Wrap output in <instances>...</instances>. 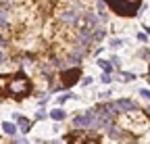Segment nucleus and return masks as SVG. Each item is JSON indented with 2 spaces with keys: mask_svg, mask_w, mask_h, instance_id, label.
Masks as SVG:
<instances>
[{
  "mask_svg": "<svg viewBox=\"0 0 150 144\" xmlns=\"http://www.w3.org/2000/svg\"><path fill=\"white\" fill-rule=\"evenodd\" d=\"M104 2L112 9V13L121 17H134L142 6V0H104Z\"/></svg>",
  "mask_w": 150,
  "mask_h": 144,
  "instance_id": "f257e3e1",
  "label": "nucleus"
},
{
  "mask_svg": "<svg viewBox=\"0 0 150 144\" xmlns=\"http://www.w3.org/2000/svg\"><path fill=\"white\" fill-rule=\"evenodd\" d=\"M6 90H8L13 96L21 98V96H27V94L31 92V82H29L23 73H17L15 77H11V79H8Z\"/></svg>",
  "mask_w": 150,
  "mask_h": 144,
  "instance_id": "f03ea898",
  "label": "nucleus"
},
{
  "mask_svg": "<svg viewBox=\"0 0 150 144\" xmlns=\"http://www.w3.org/2000/svg\"><path fill=\"white\" fill-rule=\"evenodd\" d=\"M73 125H75V128H79V130H94V128H98L96 111L90 109V111H86L83 115H77V117L73 119Z\"/></svg>",
  "mask_w": 150,
  "mask_h": 144,
  "instance_id": "7ed1b4c3",
  "label": "nucleus"
},
{
  "mask_svg": "<svg viewBox=\"0 0 150 144\" xmlns=\"http://www.w3.org/2000/svg\"><path fill=\"white\" fill-rule=\"evenodd\" d=\"M81 17H83V13H81L79 9H65V11L61 13V21H63L65 25H77V23L81 21Z\"/></svg>",
  "mask_w": 150,
  "mask_h": 144,
  "instance_id": "20e7f679",
  "label": "nucleus"
},
{
  "mask_svg": "<svg viewBox=\"0 0 150 144\" xmlns=\"http://www.w3.org/2000/svg\"><path fill=\"white\" fill-rule=\"evenodd\" d=\"M77 79H79V67L65 69L63 73H61V86H63V88H71Z\"/></svg>",
  "mask_w": 150,
  "mask_h": 144,
  "instance_id": "39448f33",
  "label": "nucleus"
},
{
  "mask_svg": "<svg viewBox=\"0 0 150 144\" xmlns=\"http://www.w3.org/2000/svg\"><path fill=\"white\" fill-rule=\"evenodd\" d=\"M92 42H94L92 29H88V27H79V33H77V46H81V48H88Z\"/></svg>",
  "mask_w": 150,
  "mask_h": 144,
  "instance_id": "423d86ee",
  "label": "nucleus"
},
{
  "mask_svg": "<svg viewBox=\"0 0 150 144\" xmlns=\"http://www.w3.org/2000/svg\"><path fill=\"white\" fill-rule=\"evenodd\" d=\"M115 104H117L119 113H129V111H138V104H136L134 100H129V98H121V100H117Z\"/></svg>",
  "mask_w": 150,
  "mask_h": 144,
  "instance_id": "0eeeda50",
  "label": "nucleus"
},
{
  "mask_svg": "<svg viewBox=\"0 0 150 144\" xmlns=\"http://www.w3.org/2000/svg\"><path fill=\"white\" fill-rule=\"evenodd\" d=\"M13 119L17 121V128L21 130L23 134H27V132L31 130V121H29L27 117H23V115H19V113H15V115H13Z\"/></svg>",
  "mask_w": 150,
  "mask_h": 144,
  "instance_id": "6e6552de",
  "label": "nucleus"
},
{
  "mask_svg": "<svg viewBox=\"0 0 150 144\" xmlns=\"http://www.w3.org/2000/svg\"><path fill=\"white\" fill-rule=\"evenodd\" d=\"M2 130H4V134H8V136H15L19 128H17L15 123H11V121H4V123H2Z\"/></svg>",
  "mask_w": 150,
  "mask_h": 144,
  "instance_id": "1a4fd4ad",
  "label": "nucleus"
},
{
  "mask_svg": "<svg viewBox=\"0 0 150 144\" xmlns=\"http://www.w3.org/2000/svg\"><path fill=\"white\" fill-rule=\"evenodd\" d=\"M50 117H52L54 121H63V119L67 117V113H65L63 109H52V111H50Z\"/></svg>",
  "mask_w": 150,
  "mask_h": 144,
  "instance_id": "9d476101",
  "label": "nucleus"
},
{
  "mask_svg": "<svg viewBox=\"0 0 150 144\" xmlns=\"http://www.w3.org/2000/svg\"><path fill=\"white\" fill-rule=\"evenodd\" d=\"M106 132H108V136H110V138H115V140L123 138V132H121V130L117 128V125H110V128H108Z\"/></svg>",
  "mask_w": 150,
  "mask_h": 144,
  "instance_id": "9b49d317",
  "label": "nucleus"
},
{
  "mask_svg": "<svg viewBox=\"0 0 150 144\" xmlns=\"http://www.w3.org/2000/svg\"><path fill=\"white\" fill-rule=\"evenodd\" d=\"M92 35H94V42H100V40L104 38V35H106V31H104L102 27H96V29L92 31Z\"/></svg>",
  "mask_w": 150,
  "mask_h": 144,
  "instance_id": "f8f14e48",
  "label": "nucleus"
},
{
  "mask_svg": "<svg viewBox=\"0 0 150 144\" xmlns=\"http://www.w3.org/2000/svg\"><path fill=\"white\" fill-rule=\"evenodd\" d=\"M8 25V13L6 9H0V27H6Z\"/></svg>",
  "mask_w": 150,
  "mask_h": 144,
  "instance_id": "ddd939ff",
  "label": "nucleus"
},
{
  "mask_svg": "<svg viewBox=\"0 0 150 144\" xmlns=\"http://www.w3.org/2000/svg\"><path fill=\"white\" fill-rule=\"evenodd\" d=\"M98 65H100V69L104 71V73H108V75H110V71H112V65H110V61H102V59H100V61H98Z\"/></svg>",
  "mask_w": 150,
  "mask_h": 144,
  "instance_id": "4468645a",
  "label": "nucleus"
},
{
  "mask_svg": "<svg viewBox=\"0 0 150 144\" xmlns=\"http://www.w3.org/2000/svg\"><path fill=\"white\" fill-rule=\"evenodd\" d=\"M121 82H134L136 79V73H119Z\"/></svg>",
  "mask_w": 150,
  "mask_h": 144,
  "instance_id": "2eb2a0df",
  "label": "nucleus"
},
{
  "mask_svg": "<svg viewBox=\"0 0 150 144\" xmlns=\"http://www.w3.org/2000/svg\"><path fill=\"white\" fill-rule=\"evenodd\" d=\"M119 46H123V40H121V38L110 40V48H119Z\"/></svg>",
  "mask_w": 150,
  "mask_h": 144,
  "instance_id": "dca6fc26",
  "label": "nucleus"
},
{
  "mask_svg": "<svg viewBox=\"0 0 150 144\" xmlns=\"http://www.w3.org/2000/svg\"><path fill=\"white\" fill-rule=\"evenodd\" d=\"M69 98H75V96H73L71 92H69V94H63V96H59V104H63V102H67Z\"/></svg>",
  "mask_w": 150,
  "mask_h": 144,
  "instance_id": "f3484780",
  "label": "nucleus"
},
{
  "mask_svg": "<svg viewBox=\"0 0 150 144\" xmlns=\"http://www.w3.org/2000/svg\"><path fill=\"white\" fill-rule=\"evenodd\" d=\"M140 96H144V98H148V100H150V90L142 88V90H140Z\"/></svg>",
  "mask_w": 150,
  "mask_h": 144,
  "instance_id": "a211bd4d",
  "label": "nucleus"
},
{
  "mask_svg": "<svg viewBox=\"0 0 150 144\" xmlns=\"http://www.w3.org/2000/svg\"><path fill=\"white\" fill-rule=\"evenodd\" d=\"M100 79H102V84H110V82H112L108 73H102V77H100Z\"/></svg>",
  "mask_w": 150,
  "mask_h": 144,
  "instance_id": "6ab92c4d",
  "label": "nucleus"
},
{
  "mask_svg": "<svg viewBox=\"0 0 150 144\" xmlns=\"http://www.w3.org/2000/svg\"><path fill=\"white\" fill-rule=\"evenodd\" d=\"M6 48V40L2 38V35H0V50H4Z\"/></svg>",
  "mask_w": 150,
  "mask_h": 144,
  "instance_id": "aec40b11",
  "label": "nucleus"
},
{
  "mask_svg": "<svg viewBox=\"0 0 150 144\" xmlns=\"http://www.w3.org/2000/svg\"><path fill=\"white\" fill-rule=\"evenodd\" d=\"M110 65H112V67H119V59L112 57V59H110Z\"/></svg>",
  "mask_w": 150,
  "mask_h": 144,
  "instance_id": "412c9836",
  "label": "nucleus"
},
{
  "mask_svg": "<svg viewBox=\"0 0 150 144\" xmlns=\"http://www.w3.org/2000/svg\"><path fill=\"white\" fill-rule=\"evenodd\" d=\"M35 119H46V111H40V113L35 115Z\"/></svg>",
  "mask_w": 150,
  "mask_h": 144,
  "instance_id": "4be33fe9",
  "label": "nucleus"
},
{
  "mask_svg": "<svg viewBox=\"0 0 150 144\" xmlns=\"http://www.w3.org/2000/svg\"><path fill=\"white\" fill-rule=\"evenodd\" d=\"M6 61V55H4V50H0V65H2Z\"/></svg>",
  "mask_w": 150,
  "mask_h": 144,
  "instance_id": "5701e85b",
  "label": "nucleus"
},
{
  "mask_svg": "<svg viewBox=\"0 0 150 144\" xmlns=\"http://www.w3.org/2000/svg\"><path fill=\"white\" fill-rule=\"evenodd\" d=\"M92 84V77H83V82H81V86H90Z\"/></svg>",
  "mask_w": 150,
  "mask_h": 144,
  "instance_id": "b1692460",
  "label": "nucleus"
},
{
  "mask_svg": "<svg viewBox=\"0 0 150 144\" xmlns=\"http://www.w3.org/2000/svg\"><path fill=\"white\" fill-rule=\"evenodd\" d=\"M138 40L140 42H146V33H138Z\"/></svg>",
  "mask_w": 150,
  "mask_h": 144,
  "instance_id": "393cba45",
  "label": "nucleus"
},
{
  "mask_svg": "<svg viewBox=\"0 0 150 144\" xmlns=\"http://www.w3.org/2000/svg\"><path fill=\"white\" fill-rule=\"evenodd\" d=\"M144 29H146V33H148V35H150V27H144Z\"/></svg>",
  "mask_w": 150,
  "mask_h": 144,
  "instance_id": "a878e982",
  "label": "nucleus"
},
{
  "mask_svg": "<svg viewBox=\"0 0 150 144\" xmlns=\"http://www.w3.org/2000/svg\"><path fill=\"white\" fill-rule=\"evenodd\" d=\"M148 82H150V71H148Z\"/></svg>",
  "mask_w": 150,
  "mask_h": 144,
  "instance_id": "bb28decb",
  "label": "nucleus"
},
{
  "mask_svg": "<svg viewBox=\"0 0 150 144\" xmlns=\"http://www.w3.org/2000/svg\"><path fill=\"white\" fill-rule=\"evenodd\" d=\"M146 113H148V115H150V106H148V111H146Z\"/></svg>",
  "mask_w": 150,
  "mask_h": 144,
  "instance_id": "cd10ccee",
  "label": "nucleus"
}]
</instances>
